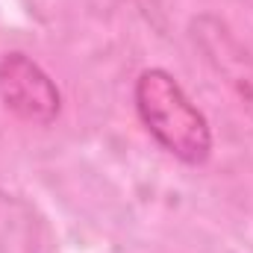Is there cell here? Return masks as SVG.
<instances>
[{"label":"cell","mask_w":253,"mask_h":253,"mask_svg":"<svg viewBox=\"0 0 253 253\" xmlns=\"http://www.w3.org/2000/svg\"><path fill=\"white\" fill-rule=\"evenodd\" d=\"M132 106L147 135L177 162L206 165L212 156V124L165 68H144L132 83Z\"/></svg>","instance_id":"6da1fadb"},{"label":"cell","mask_w":253,"mask_h":253,"mask_svg":"<svg viewBox=\"0 0 253 253\" xmlns=\"http://www.w3.org/2000/svg\"><path fill=\"white\" fill-rule=\"evenodd\" d=\"M0 103L24 124L50 126L62 115L65 97L42 62L24 50H6L0 56Z\"/></svg>","instance_id":"7a4b0ae2"},{"label":"cell","mask_w":253,"mask_h":253,"mask_svg":"<svg viewBox=\"0 0 253 253\" xmlns=\"http://www.w3.org/2000/svg\"><path fill=\"white\" fill-rule=\"evenodd\" d=\"M189 36L194 47L203 53L206 65L230 88L242 112L253 121V53L239 42V36L230 30L227 21L209 12L191 18Z\"/></svg>","instance_id":"3957f363"},{"label":"cell","mask_w":253,"mask_h":253,"mask_svg":"<svg viewBox=\"0 0 253 253\" xmlns=\"http://www.w3.org/2000/svg\"><path fill=\"white\" fill-rule=\"evenodd\" d=\"M0 253H53V239L30 203L0 191Z\"/></svg>","instance_id":"277c9868"}]
</instances>
